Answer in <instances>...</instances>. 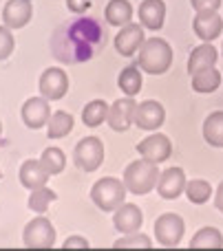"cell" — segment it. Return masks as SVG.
<instances>
[{
	"instance_id": "277c9868",
	"label": "cell",
	"mask_w": 223,
	"mask_h": 251,
	"mask_svg": "<svg viewBox=\"0 0 223 251\" xmlns=\"http://www.w3.org/2000/svg\"><path fill=\"white\" fill-rule=\"evenodd\" d=\"M126 185L122 178H100L91 187V201L102 212H115L126 199Z\"/></svg>"
},
{
	"instance_id": "d590c367",
	"label": "cell",
	"mask_w": 223,
	"mask_h": 251,
	"mask_svg": "<svg viewBox=\"0 0 223 251\" xmlns=\"http://www.w3.org/2000/svg\"><path fill=\"white\" fill-rule=\"evenodd\" d=\"M215 207L223 214V181L219 183V187H217V192H215Z\"/></svg>"
},
{
	"instance_id": "5b68a950",
	"label": "cell",
	"mask_w": 223,
	"mask_h": 251,
	"mask_svg": "<svg viewBox=\"0 0 223 251\" xmlns=\"http://www.w3.org/2000/svg\"><path fill=\"white\" fill-rule=\"evenodd\" d=\"M73 161L84 172H95L104 163V143L100 137H84L73 150Z\"/></svg>"
},
{
	"instance_id": "836d02e7",
	"label": "cell",
	"mask_w": 223,
	"mask_h": 251,
	"mask_svg": "<svg viewBox=\"0 0 223 251\" xmlns=\"http://www.w3.org/2000/svg\"><path fill=\"white\" fill-rule=\"evenodd\" d=\"M91 4H93V0H66V9H69L71 13H78V16L88 11Z\"/></svg>"
},
{
	"instance_id": "d6a6232c",
	"label": "cell",
	"mask_w": 223,
	"mask_h": 251,
	"mask_svg": "<svg viewBox=\"0 0 223 251\" xmlns=\"http://www.w3.org/2000/svg\"><path fill=\"white\" fill-rule=\"evenodd\" d=\"M195 11H219L221 0H190Z\"/></svg>"
},
{
	"instance_id": "484cf974",
	"label": "cell",
	"mask_w": 223,
	"mask_h": 251,
	"mask_svg": "<svg viewBox=\"0 0 223 251\" xmlns=\"http://www.w3.org/2000/svg\"><path fill=\"white\" fill-rule=\"evenodd\" d=\"M141 84H144V79H141V73L137 71V66H126L117 77L119 91L126 97H135L137 93L141 91Z\"/></svg>"
},
{
	"instance_id": "8992f818",
	"label": "cell",
	"mask_w": 223,
	"mask_h": 251,
	"mask_svg": "<svg viewBox=\"0 0 223 251\" xmlns=\"http://www.w3.org/2000/svg\"><path fill=\"white\" fill-rule=\"evenodd\" d=\"M22 243H25V247H31V249L53 247V243H56L53 223L47 216H35L33 221L27 223L25 231H22Z\"/></svg>"
},
{
	"instance_id": "f1b7e54d",
	"label": "cell",
	"mask_w": 223,
	"mask_h": 251,
	"mask_svg": "<svg viewBox=\"0 0 223 251\" xmlns=\"http://www.w3.org/2000/svg\"><path fill=\"white\" fill-rule=\"evenodd\" d=\"M186 196H188L190 203L195 205H203L212 199V185L203 178H195V181H188L186 183Z\"/></svg>"
},
{
	"instance_id": "7c38bea8",
	"label": "cell",
	"mask_w": 223,
	"mask_h": 251,
	"mask_svg": "<svg viewBox=\"0 0 223 251\" xmlns=\"http://www.w3.org/2000/svg\"><path fill=\"white\" fill-rule=\"evenodd\" d=\"M144 42H146L144 40V26L137 25V22H128V25H124L122 29H119V33L115 35V49H117V53L124 55V57L135 55Z\"/></svg>"
},
{
	"instance_id": "7a4b0ae2",
	"label": "cell",
	"mask_w": 223,
	"mask_h": 251,
	"mask_svg": "<svg viewBox=\"0 0 223 251\" xmlns=\"http://www.w3.org/2000/svg\"><path fill=\"white\" fill-rule=\"evenodd\" d=\"M159 174H162L159 172V163H153V161L141 156V159H137V161H133V163L126 165L122 181L131 194L144 196V194H148L150 190L157 187Z\"/></svg>"
},
{
	"instance_id": "cb8c5ba5",
	"label": "cell",
	"mask_w": 223,
	"mask_h": 251,
	"mask_svg": "<svg viewBox=\"0 0 223 251\" xmlns=\"http://www.w3.org/2000/svg\"><path fill=\"white\" fill-rule=\"evenodd\" d=\"M203 139L212 148H223V110H215L203 122Z\"/></svg>"
},
{
	"instance_id": "4fadbf2b",
	"label": "cell",
	"mask_w": 223,
	"mask_h": 251,
	"mask_svg": "<svg viewBox=\"0 0 223 251\" xmlns=\"http://www.w3.org/2000/svg\"><path fill=\"white\" fill-rule=\"evenodd\" d=\"M186 183H188L186 172L175 165V168H168V170H164V172L159 174L157 192H159V196H162V199L175 201V199H179V196L186 192Z\"/></svg>"
},
{
	"instance_id": "603a6c76",
	"label": "cell",
	"mask_w": 223,
	"mask_h": 251,
	"mask_svg": "<svg viewBox=\"0 0 223 251\" xmlns=\"http://www.w3.org/2000/svg\"><path fill=\"white\" fill-rule=\"evenodd\" d=\"M104 18H106V22L113 26L128 25L133 18V4L128 2V0H111L104 9Z\"/></svg>"
},
{
	"instance_id": "5bb4252c",
	"label": "cell",
	"mask_w": 223,
	"mask_h": 251,
	"mask_svg": "<svg viewBox=\"0 0 223 251\" xmlns=\"http://www.w3.org/2000/svg\"><path fill=\"white\" fill-rule=\"evenodd\" d=\"M164 119H166V110H164V106L159 104V101L146 100V101H141V104H137L135 126L139 130H148V132H153V130H157L159 126L164 124Z\"/></svg>"
},
{
	"instance_id": "44dd1931",
	"label": "cell",
	"mask_w": 223,
	"mask_h": 251,
	"mask_svg": "<svg viewBox=\"0 0 223 251\" xmlns=\"http://www.w3.org/2000/svg\"><path fill=\"white\" fill-rule=\"evenodd\" d=\"M73 115H69L66 110H56V113H51V117H49L47 122V137L49 139H64L66 134H71V130H73Z\"/></svg>"
},
{
	"instance_id": "f546056e",
	"label": "cell",
	"mask_w": 223,
	"mask_h": 251,
	"mask_svg": "<svg viewBox=\"0 0 223 251\" xmlns=\"http://www.w3.org/2000/svg\"><path fill=\"white\" fill-rule=\"evenodd\" d=\"M40 163L44 165V170H47L51 176H56V174H60L62 170L66 168V156H64V152H62L60 148L51 146V148H47V150L42 152Z\"/></svg>"
},
{
	"instance_id": "e575fe53",
	"label": "cell",
	"mask_w": 223,
	"mask_h": 251,
	"mask_svg": "<svg viewBox=\"0 0 223 251\" xmlns=\"http://www.w3.org/2000/svg\"><path fill=\"white\" fill-rule=\"evenodd\" d=\"M71 247H91V245H88V240L82 238V236H69V238L64 240V249H71Z\"/></svg>"
},
{
	"instance_id": "9a60e30c",
	"label": "cell",
	"mask_w": 223,
	"mask_h": 251,
	"mask_svg": "<svg viewBox=\"0 0 223 251\" xmlns=\"http://www.w3.org/2000/svg\"><path fill=\"white\" fill-rule=\"evenodd\" d=\"M141 223H144V214H141V209L133 203H122L113 212V225L119 234H133V231H139Z\"/></svg>"
},
{
	"instance_id": "e0dca14e",
	"label": "cell",
	"mask_w": 223,
	"mask_h": 251,
	"mask_svg": "<svg viewBox=\"0 0 223 251\" xmlns=\"http://www.w3.org/2000/svg\"><path fill=\"white\" fill-rule=\"evenodd\" d=\"M193 29L199 40L215 42L223 31V20L217 11H197V16L193 20Z\"/></svg>"
},
{
	"instance_id": "52a82bcc",
	"label": "cell",
	"mask_w": 223,
	"mask_h": 251,
	"mask_svg": "<svg viewBox=\"0 0 223 251\" xmlns=\"http://www.w3.org/2000/svg\"><path fill=\"white\" fill-rule=\"evenodd\" d=\"M186 234V223L179 214H162L155 221V238L162 247H177Z\"/></svg>"
},
{
	"instance_id": "ba28073f",
	"label": "cell",
	"mask_w": 223,
	"mask_h": 251,
	"mask_svg": "<svg viewBox=\"0 0 223 251\" xmlns=\"http://www.w3.org/2000/svg\"><path fill=\"white\" fill-rule=\"evenodd\" d=\"M38 86L42 97H47L49 101H57L69 93V77H66V73L62 69L51 66V69H47L40 75Z\"/></svg>"
},
{
	"instance_id": "9c48e42d",
	"label": "cell",
	"mask_w": 223,
	"mask_h": 251,
	"mask_svg": "<svg viewBox=\"0 0 223 251\" xmlns=\"http://www.w3.org/2000/svg\"><path fill=\"white\" fill-rule=\"evenodd\" d=\"M137 152H139L144 159L153 161V163H164V161H168L172 154V143L166 134L153 132V134H148L144 141L137 143Z\"/></svg>"
},
{
	"instance_id": "7402d4cb",
	"label": "cell",
	"mask_w": 223,
	"mask_h": 251,
	"mask_svg": "<svg viewBox=\"0 0 223 251\" xmlns=\"http://www.w3.org/2000/svg\"><path fill=\"white\" fill-rule=\"evenodd\" d=\"M219 86H221V73L215 66H208V69L197 71V73L193 75V91L195 93L208 95V93H215Z\"/></svg>"
},
{
	"instance_id": "83f0119b",
	"label": "cell",
	"mask_w": 223,
	"mask_h": 251,
	"mask_svg": "<svg viewBox=\"0 0 223 251\" xmlns=\"http://www.w3.org/2000/svg\"><path fill=\"white\" fill-rule=\"evenodd\" d=\"M56 199H57L56 192L49 190L47 185H42V187H35V190H31L27 205H29L31 212H35V214H44V212L49 209V205H51Z\"/></svg>"
},
{
	"instance_id": "f35d334b",
	"label": "cell",
	"mask_w": 223,
	"mask_h": 251,
	"mask_svg": "<svg viewBox=\"0 0 223 251\" xmlns=\"http://www.w3.org/2000/svg\"><path fill=\"white\" fill-rule=\"evenodd\" d=\"M0 176H2V172H0Z\"/></svg>"
},
{
	"instance_id": "4dcf8cb0",
	"label": "cell",
	"mask_w": 223,
	"mask_h": 251,
	"mask_svg": "<svg viewBox=\"0 0 223 251\" xmlns=\"http://www.w3.org/2000/svg\"><path fill=\"white\" fill-rule=\"evenodd\" d=\"M113 247H141V249H148V247H153V240H150L146 234H141V231H133V234H122V238L115 240Z\"/></svg>"
},
{
	"instance_id": "30bf717a",
	"label": "cell",
	"mask_w": 223,
	"mask_h": 251,
	"mask_svg": "<svg viewBox=\"0 0 223 251\" xmlns=\"http://www.w3.org/2000/svg\"><path fill=\"white\" fill-rule=\"evenodd\" d=\"M20 117L29 130H40L42 126H47L49 117H51L49 100L47 97H29L20 108Z\"/></svg>"
},
{
	"instance_id": "1f68e13d",
	"label": "cell",
	"mask_w": 223,
	"mask_h": 251,
	"mask_svg": "<svg viewBox=\"0 0 223 251\" xmlns=\"http://www.w3.org/2000/svg\"><path fill=\"white\" fill-rule=\"evenodd\" d=\"M13 47H16V42H13L11 29H9V26H0V62L11 55Z\"/></svg>"
},
{
	"instance_id": "d6986e66",
	"label": "cell",
	"mask_w": 223,
	"mask_h": 251,
	"mask_svg": "<svg viewBox=\"0 0 223 251\" xmlns=\"http://www.w3.org/2000/svg\"><path fill=\"white\" fill-rule=\"evenodd\" d=\"M49 176L51 174L44 170V165L40 163V159H27L25 163L20 165V172H18V178H20L22 187H27V190H35V187H42L47 185Z\"/></svg>"
},
{
	"instance_id": "d4e9b609",
	"label": "cell",
	"mask_w": 223,
	"mask_h": 251,
	"mask_svg": "<svg viewBox=\"0 0 223 251\" xmlns=\"http://www.w3.org/2000/svg\"><path fill=\"white\" fill-rule=\"evenodd\" d=\"M109 108H111V106L106 104L104 100L88 101V104L82 108V122H84V126H88V128H97V126H102L106 122V117H109Z\"/></svg>"
},
{
	"instance_id": "2e32d148",
	"label": "cell",
	"mask_w": 223,
	"mask_h": 251,
	"mask_svg": "<svg viewBox=\"0 0 223 251\" xmlns=\"http://www.w3.org/2000/svg\"><path fill=\"white\" fill-rule=\"evenodd\" d=\"M33 16V4L31 0H7L2 7V22L9 29H22L29 25Z\"/></svg>"
},
{
	"instance_id": "8d00e7d4",
	"label": "cell",
	"mask_w": 223,
	"mask_h": 251,
	"mask_svg": "<svg viewBox=\"0 0 223 251\" xmlns=\"http://www.w3.org/2000/svg\"><path fill=\"white\" fill-rule=\"evenodd\" d=\"M0 134H2V124H0Z\"/></svg>"
},
{
	"instance_id": "3957f363",
	"label": "cell",
	"mask_w": 223,
	"mask_h": 251,
	"mask_svg": "<svg viewBox=\"0 0 223 251\" xmlns=\"http://www.w3.org/2000/svg\"><path fill=\"white\" fill-rule=\"evenodd\" d=\"M172 64V49L164 38H148L137 51V66L150 75H164Z\"/></svg>"
},
{
	"instance_id": "ac0fdd59",
	"label": "cell",
	"mask_w": 223,
	"mask_h": 251,
	"mask_svg": "<svg viewBox=\"0 0 223 251\" xmlns=\"http://www.w3.org/2000/svg\"><path fill=\"white\" fill-rule=\"evenodd\" d=\"M137 13H139V25L144 29L159 31L166 22V2L164 0H144Z\"/></svg>"
},
{
	"instance_id": "ffe728a7",
	"label": "cell",
	"mask_w": 223,
	"mask_h": 251,
	"mask_svg": "<svg viewBox=\"0 0 223 251\" xmlns=\"http://www.w3.org/2000/svg\"><path fill=\"white\" fill-rule=\"evenodd\" d=\"M217 60H219V51L215 49V44H212V42H203L201 47L193 49V53H190V57H188V73L195 75L197 71H203V69H208V66H215Z\"/></svg>"
},
{
	"instance_id": "4316f807",
	"label": "cell",
	"mask_w": 223,
	"mask_h": 251,
	"mask_svg": "<svg viewBox=\"0 0 223 251\" xmlns=\"http://www.w3.org/2000/svg\"><path fill=\"white\" fill-rule=\"evenodd\" d=\"M190 247L195 249H219L223 247V236L217 227H201L190 240Z\"/></svg>"
},
{
	"instance_id": "8fae6325",
	"label": "cell",
	"mask_w": 223,
	"mask_h": 251,
	"mask_svg": "<svg viewBox=\"0 0 223 251\" xmlns=\"http://www.w3.org/2000/svg\"><path fill=\"white\" fill-rule=\"evenodd\" d=\"M135 108H137V101L133 97H122V100L111 104L106 122H109V126L115 132H126L131 128V124H135Z\"/></svg>"
},
{
	"instance_id": "6da1fadb",
	"label": "cell",
	"mask_w": 223,
	"mask_h": 251,
	"mask_svg": "<svg viewBox=\"0 0 223 251\" xmlns=\"http://www.w3.org/2000/svg\"><path fill=\"white\" fill-rule=\"evenodd\" d=\"M51 53L62 64H82L104 49L106 33L95 18H73L51 35Z\"/></svg>"
},
{
	"instance_id": "74e56055",
	"label": "cell",
	"mask_w": 223,
	"mask_h": 251,
	"mask_svg": "<svg viewBox=\"0 0 223 251\" xmlns=\"http://www.w3.org/2000/svg\"><path fill=\"white\" fill-rule=\"evenodd\" d=\"M221 53H223V47H221Z\"/></svg>"
}]
</instances>
